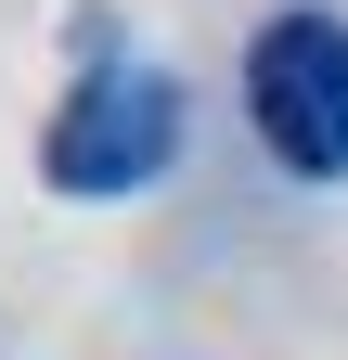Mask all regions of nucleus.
Masks as SVG:
<instances>
[{
	"label": "nucleus",
	"instance_id": "f257e3e1",
	"mask_svg": "<svg viewBox=\"0 0 348 360\" xmlns=\"http://www.w3.org/2000/svg\"><path fill=\"white\" fill-rule=\"evenodd\" d=\"M168 155H181V77L142 65V52H91V77L65 90V116L39 129L52 193H142Z\"/></svg>",
	"mask_w": 348,
	"mask_h": 360
},
{
	"label": "nucleus",
	"instance_id": "f03ea898",
	"mask_svg": "<svg viewBox=\"0 0 348 360\" xmlns=\"http://www.w3.org/2000/svg\"><path fill=\"white\" fill-rule=\"evenodd\" d=\"M245 116L297 180H348V26L335 13H271L245 52Z\"/></svg>",
	"mask_w": 348,
	"mask_h": 360
}]
</instances>
